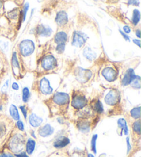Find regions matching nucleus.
Wrapping results in <instances>:
<instances>
[{
  "label": "nucleus",
  "instance_id": "nucleus-1",
  "mask_svg": "<svg viewBox=\"0 0 141 157\" xmlns=\"http://www.w3.org/2000/svg\"><path fill=\"white\" fill-rule=\"evenodd\" d=\"M35 50V44L30 39H25L19 44V51L21 57H28L32 55Z\"/></svg>",
  "mask_w": 141,
  "mask_h": 157
},
{
  "label": "nucleus",
  "instance_id": "nucleus-2",
  "mask_svg": "<svg viewBox=\"0 0 141 157\" xmlns=\"http://www.w3.org/2000/svg\"><path fill=\"white\" fill-rule=\"evenodd\" d=\"M88 39V36L81 30H74L72 33L71 44L72 46L76 48H82L85 46Z\"/></svg>",
  "mask_w": 141,
  "mask_h": 157
},
{
  "label": "nucleus",
  "instance_id": "nucleus-3",
  "mask_svg": "<svg viewBox=\"0 0 141 157\" xmlns=\"http://www.w3.org/2000/svg\"><path fill=\"white\" fill-rule=\"evenodd\" d=\"M41 68L45 71H50L57 66V60L54 55H47L41 59Z\"/></svg>",
  "mask_w": 141,
  "mask_h": 157
},
{
  "label": "nucleus",
  "instance_id": "nucleus-4",
  "mask_svg": "<svg viewBox=\"0 0 141 157\" xmlns=\"http://www.w3.org/2000/svg\"><path fill=\"white\" fill-rule=\"evenodd\" d=\"M70 101V94L63 92H56L52 97V102L57 106H65Z\"/></svg>",
  "mask_w": 141,
  "mask_h": 157
},
{
  "label": "nucleus",
  "instance_id": "nucleus-5",
  "mask_svg": "<svg viewBox=\"0 0 141 157\" xmlns=\"http://www.w3.org/2000/svg\"><path fill=\"white\" fill-rule=\"evenodd\" d=\"M39 90L42 94L51 95L54 92V88L51 85L50 79L46 77H42L39 82Z\"/></svg>",
  "mask_w": 141,
  "mask_h": 157
},
{
  "label": "nucleus",
  "instance_id": "nucleus-6",
  "mask_svg": "<svg viewBox=\"0 0 141 157\" xmlns=\"http://www.w3.org/2000/svg\"><path fill=\"white\" fill-rule=\"evenodd\" d=\"M75 77L78 82L84 83L92 78V72L90 70L78 67L75 71Z\"/></svg>",
  "mask_w": 141,
  "mask_h": 157
},
{
  "label": "nucleus",
  "instance_id": "nucleus-7",
  "mask_svg": "<svg viewBox=\"0 0 141 157\" xmlns=\"http://www.w3.org/2000/svg\"><path fill=\"white\" fill-rule=\"evenodd\" d=\"M35 33L36 35L39 36V37L42 38H48L51 37L53 30L51 27L48 25H46L44 24H39L35 27Z\"/></svg>",
  "mask_w": 141,
  "mask_h": 157
},
{
  "label": "nucleus",
  "instance_id": "nucleus-8",
  "mask_svg": "<svg viewBox=\"0 0 141 157\" xmlns=\"http://www.w3.org/2000/svg\"><path fill=\"white\" fill-rule=\"evenodd\" d=\"M120 99V92L117 90L113 89L109 90L108 93L105 95L104 101L107 105H115L119 103Z\"/></svg>",
  "mask_w": 141,
  "mask_h": 157
},
{
  "label": "nucleus",
  "instance_id": "nucleus-9",
  "mask_svg": "<svg viewBox=\"0 0 141 157\" xmlns=\"http://www.w3.org/2000/svg\"><path fill=\"white\" fill-rule=\"evenodd\" d=\"M71 104L75 109H83L87 104V99L83 94L81 93H76L73 95L71 101Z\"/></svg>",
  "mask_w": 141,
  "mask_h": 157
},
{
  "label": "nucleus",
  "instance_id": "nucleus-10",
  "mask_svg": "<svg viewBox=\"0 0 141 157\" xmlns=\"http://www.w3.org/2000/svg\"><path fill=\"white\" fill-rule=\"evenodd\" d=\"M55 21L59 27L62 28L66 26L69 22V17L66 11L63 10H59L56 14Z\"/></svg>",
  "mask_w": 141,
  "mask_h": 157
},
{
  "label": "nucleus",
  "instance_id": "nucleus-11",
  "mask_svg": "<svg viewBox=\"0 0 141 157\" xmlns=\"http://www.w3.org/2000/svg\"><path fill=\"white\" fill-rule=\"evenodd\" d=\"M101 75L108 82H113L117 78V72L112 67L108 66L103 68L101 71Z\"/></svg>",
  "mask_w": 141,
  "mask_h": 157
},
{
  "label": "nucleus",
  "instance_id": "nucleus-12",
  "mask_svg": "<svg viewBox=\"0 0 141 157\" xmlns=\"http://www.w3.org/2000/svg\"><path fill=\"white\" fill-rule=\"evenodd\" d=\"M137 75L135 74L134 70L132 68H129L127 70L125 75L121 80V85L122 86H128L131 84Z\"/></svg>",
  "mask_w": 141,
  "mask_h": 157
},
{
  "label": "nucleus",
  "instance_id": "nucleus-13",
  "mask_svg": "<svg viewBox=\"0 0 141 157\" xmlns=\"http://www.w3.org/2000/svg\"><path fill=\"white\" fill-rule=\"evenodd\" d=\"M68 40V35L64 30H59L54 36V42L56 44H66Z\"/></svg>",
  "mask_w": 141,
  "mask_h": 157
},
{
  "label": "nucleus",
  "instance_id": "nucleus-14",
  "mask_svg": "<svg viewBox=\"0 0 141 157\" xmlns=\"http://www.w3.org/2000/svg\"><path fill=\"white\" fill-rule=\"evenodd\" d=\"M54 132L55 128L51 125L49 124V123H47V124L43 125L42 127L39 128V134L40 135V136L46 138V137L51 136L54 133Z\"/></svg>",
  "mask_w": 141,
  "mask_h": 157
},
{
  "label": "nucleus",
  "instance_id": "nucleus-15",
  "mask_svg": "<svg viewBox=\"0 0 141 157\" xmlns=\"http://www.w3.org/2000/svg\"><path fill=\"white\" fill-rule=\"evenodd\" d=\"M11 66L14 75H18L20 72V63L17 57V53L15 51L13 52L12 58H11Z\"/></svg>",
  "mask_w": 141,
  "mask_h": 157
},
{
  "label": "nucleus",
  "instance_id": "nucleus-16",
  "mask_svg": "<svg viewBox=\"0 0 141 157\" xmlns=\"http://www.w3.org/2000/svg\"><path fill=\"white\" fill-rule=\"evenodd\" d=\"M28 122H29L30 125L32 127L38 128L43 123V119L38 115H36L35 113H32L28 117Z\"/></svg>",
  "mask_w": 141,
  "mask_h": 157
},
{
  "label": "nucleus",
  "instance_id": "nucleus-17",
  "mask_svg": "<svg viewBox=\"0 0 141 157\" xmlns=\"http://www.w3.org/2000/svg\"><path fill=\"white\" fill-rule=\"evenodd\" d=\"M83 55L87 60H88L90 61H94L97 57V53H96V52H94V50H92V48H90V46H86L84 48V49L83 50Z\"/></svg>",
  "mask_w": 141,
  "mask_h": 157
},
{
  "label": "nucleus",
  "instance_id": "nucleus-18",
  "mask_svg": "<svg viewBox=\"0 0 141 157\" xmlns=\"http://www.w3.org/2000/svg\"><path fill=\"white\" fill-rule=\"evenodd\" d=\"M70 139L66 136H61L54 142V147L56 148H62L67 146L70 144Z\"/></svg>",
  "mask_w": 141,
  "mask_h": 157
},
{
  "label": "nucleus",
  "instance_id": "nucleus-19",
  "mask_svg": "<svg viewBox=\"0 0 141 157\" xmlns=\"http://www.w3.org/2000/svg\"><path fill=\"white\" fill-rule=\"evenodd\" d=\"M141 19V13L138 8H135L133 10V13H132V17L131 19V23L134 26H137L140 21Z\"/></svg>",
  "mask_w": 141,
  "mask_h": 157
},
{
  "label": "nucleus",
  "instance_id": "nucleus-20",
  "mask_svg": "<svg viewBox=\"0 0 141 157\" xmlns=\"http://www.w3.org/2000/svg\"><path fill=\"white\" fill-rule=\"evenodd\" d=\"M117 124L118 128L121 130V132H123L125 135L128 136L129 134V128L126 120L123 118H120L117 121Z\"/></svg>",
  "mask_w": 141,
  "mask_h": 157
},
{
  "label": "nucleus",
  "instance_id": "nucleus-21",
  "mask_svg": "<svg viewBox=\"0 0 141 157\" xmlns=\"http://www.w3.org/2000/svg\"><path fill=\"white\" fill-rule=\"evenodd\" d=\"M36 147V141L32 139H28L26 144V152L28 155H32Z\"/></svg>",
  "mask_w": 141,
  "mask_h": 157
},
{
  "label": "nucleus",
  "instance_id": "nucleus-22",
  "mask_svg": "<svg viewBox=\"0 0 141 157\" xmlns=\"http://www.w3.org/2000/svg\"><path fill=\"white\" fill-rule=\"evenodd\" d=\"M9 114L10 117L13 118L14 120L18 121L20 119V115H19L18 108L15 105L11 104L9 108Z\"/></svg>",
  "mask_w": 141,
  "mask_h": 157
},
{
  "label": "nucleus",
  "instance_id": "nucleus-23",
  "mask_svg": "<svg viewBox=\"0 0 141 157\" xmlns=\"http://www.w3.org/2000/svg\"><path fill=\"white\" fill-rule=\"evenodd\" d=\"M21 15V10H19V8H13V10H9L8 12V18L11 20H16L18 18H20Z\"/></svg>",
  "mask_w": 141,
  "mask_h": 157
},
{
  "label": "nucleus",
  "instance_id": "nucleus-24",
  "mask_svg": "<svg viewBox=\"0 0 141 157\" xmlns=\"http://www.w3.org/2000/svg\"><path fill=\"white\" fill-rule=\"evenodd\" d=\"M29 8H30V4L28 2H26L24 4L23 7H22V9L21 10L20 18H21L22 23H24V22H25V21H26V17H27V14Z\"/></svg>",
  "mask_w": 141,
  "mask_h": 157
},
{
  "label": "nucleus",
  "instance_id": "nucleus-25",
  "mask_svg": "<svg viewBox=\"0 0 141 157\" xmlns=\"http://www.w3.org/2000/svg\"><path fill=\"white\" fill-rule=\"evenodd\" d=\"M92 107H93V109L95 110V112H97V113L98 114L103 113L104 112L103 105L102 102H101L99 99L96 100L93 103Z\"/></svg>",
  "mask_w": 141,
  "mask_h": 157
},
{
  "label": "nucleus",
  "instance_id": "nucleus-26",
  "mask_svg": "<svg viewBox=\"0 0 141 157\" xmlns=\"http://www.w3.org/2000/svg\"><path fill=\"white\" fill-rule=\"evenodd\" d=\"M31 96V93L30 91V89L28 87H24L22 90V101L24 103H28V101L30 100V98Z\"/></svg>",
  "mask_w": 141,
  "mask_h": 157
},
{
  "label": "nucleus",
  "instance_id": "nucleus-27",
  "mask_svg": "<svg viewBox=\"0 0 141 157\" xmlns=\"http://www.w3.org/2000/svg\"><path fill=\"white\" fill-rule=\"evenodd\" d=\"M130 114L132 118H134L135 119H139L140 118V107L134 108L130 111Z\"/></svg>",
  "mask_w": 141,
  "mask_h": 157
},
{
  "label": "nucleus",
  "instance_id": "nucleus-28",
  "mask_svg": "<svg viewBox=\"0 0 141 157\" xmlns=\"http://www.w3.org/2000/svg\"><path fill=\"white\" fill-rule=\"evenodd\" d=\"M78 128L83 133L88 132L90 131V125L86 122H81L79 124H78Z\"/></svg>",
  "mask_w": 141,
  "mask_h": 157
},
{
  "label": "nucleus",
  "instance_id": "nucleus-29",
  "mask_svg": "<svg viewBox=\"0 0 141 157\" xmlns=\"http://www.w3.org/2000/svg\"><path fill=\"white\" fill-rule=\"evenodd\" d=\"M130 86L132 87V88L134 89H140L141 85H140V77L139 75H137L136 78L132 81V82L131 83Z\"/></svg>",
  "mask_w": 141,
  "mask_h": 157
},
{
  "label": "nucleus",
  "instance_id": "nucleus-30",
  "mask_svg": "<svg viewBox=\"0 0 141 157\" xmlns=\"http://www.w3.org/2000/svg\"><path fill=\"white\" fill-rule=\"evenodd\" d=\"M98 139V134H94L91 139V150L94 154L97 153V141Z\"/></svg>",
  "mask_w": 141,
  "mask_h": 157
},
{
  "label": "nucleus",
  "instance_id": "nucleus-31",
  "mask_svg": "<svg viewBox=\"0 0 141 157\" xmlns=\"http://www.w3.org/2000/svg\"><path fill=\"white\" fill-rule=\"evenodd\" d=\"M10 79H7L5 81L4 83L3 84V86L1 88V92L3 94H6L7 93L8 90L10 88Z\"/></svg>",
  "mask_w": 141,
  "mask_h": 157
},
{
  "label": "nucleus",
  "instance_id": "nucleus-32",
  "mask_svg": "<svg viewBox=\"0 0 141 157\" xmlns=\"http://www.w3.org/2000/svg\"><path fill=\"white\" fill-rule=\"evenodd\" d=\"M66 44H56L55 50L58 54H63L66 50Z\"/></svg>",
  "mask_w": 141,
  "mask_h": 157
},
{
  "label": "nucleus",
  "instance_id": "nucleus-33",
  "mask_svg": "<svg viewBox=\"0 0 141 157\" xmlns=\"http://www.w3.org/2000/svg\"><path fill=\"white\" fill-rule=\"evenodd\" d=\"M133 130L135 132H136L137 134H140V120H138L136 122L134 123Z\"/></svg>",
  "mask_w": 141,
  "mask_h": 157
},
{
  "label": "nucleus",
  "instance_id": "nucleus-34",
  "mask_svg": "<svg viewBox=\"0 0 141 157\" xmlns=\"http://www.w3.org/2000/svg\"><path fill=\"white\" fill-rule=\"evenodd\" d=\"M127 4L128 6H140V0H127Z\"/></svg>",
  "mask_w": 141,
  "mask_h": 157
},
{
  "label": "nucleus",
  "instance_id": "nucleus-35",
  "mask_svg": "<svg viewBox=\"0 0 141 157\" xmlns=\"http://www.w3.org/2000/svg\"><path fill=\"white\" fill-rule=\"evenodd\" d=\"M19 108L21 110V113H22V114H23L24 119H26L27 117H28V110H27L26 107L24 105H20Z\"/></svg>",
  "mask_w": 141,
  "mask_h": 157
},
{
  "label": "nucleus",
  "instance_id": "nucleus-36",
  "mask_svg": "<svg viewBox=\"0 0 141 157\" xmlns=\"http://www.w3.org/2000/svg\"><path fill=\"white\" fill-rule=\"evenodd\" d=\"M8 46H9V44H8V42L0 41V48H1L3 50H4V51L7 50L8 48Z\"/></svg>",
  "mask_w": 141,
  "mask_h": 157
},
{
  "label": "nucleus",
  "instance_id": "nucleus-37",
  "mask_svg": "<svg viewBox=\"0 0 141 157\" xmlns=\"http://www.w3.org/2000/svg\"><path fill=\"white\" fill-rule=\"evenodd\" d=\"M119 33H120V35L123 37V38L125 39V41H128V42H130L131 41V39H130V37H129V36L128 35H127L126 33L123 32L122 30L119 29Z\"/></svg>",
  "mask_w": 141,
  "mask_h": 157
},
{
  "label": "nucleus",
  "instance_id": "nucleus-38",
  "mask_svg": "<svg viewBox=\"0 0 141 157\" xmlns=\"http://www.w3.org/2000/svg\"><path fill=\"white\" fill-rule=\"evenodd\" d=\"M122 30L123 32L126 33L127 35H129L131 33V28L130 27V26H129V25H125V26H123Z\"/></svg>",
  "mask_w": 141,
  "mask_h": 157
},
{
  "label": "nucleus",
  "instance_id": "nucleus-39",
  "mask_svg": "<svg viewBox=\"0 0 141 157\" xmlns=\"http://www.w3.org/2000/svg\"><path fill=\"white\" fill-rule=\"evenodd\" d=\"M17 128L19 130H21V131L24 130V124L23 121H21L20 119L18 120L17 122Z\"/></svg>",
  "mask_w": 141,
  "mask_h": 157
},
{
  "label": "nucleus",
  "instance_id": "nucleus-40",
  "mask_svg": "<svg viewBox=\"0 0 141 157\" xmlns=\"http://www.w3.org/2000/svg\"><path fill=\"white\" fill-rule=\"evenodd\" d=\"M126 143H127V145H128V154H129V152L131 151V145L130 144V139H129V137L128 136L126 138Z\"/></svg>",
  "mask_w": 141,
  "mask_h": 157
},
{
  "label": "nucleus",
  "instance_id": "nucleus-41",
  "mask_svg": "<svg viewBox=\"0 0 141 157\" xmlns=\"http://www.w3.org/2000/svg\"><path fill=\"white\" fill-rule=\"evenodd\" d=\"M11 88L13 90L15 91H18L19 90V84L17 83V82H13L12 83V85H11Z\"/></svg>",
  "mask_w": 141,
  "mask_h": 157
},
{
  "label": "nucleus",
  "instance_id": "nucleus-42",
  "mask_svg": "<svg viewBox=\"0 0 141 157\" xmlns=\"http://www.w3.org/2000/svg\"><path fill=\"white\" fill-rule=\"evenodd\" d=\"M15 157H29L28 156V154L26 152H20L19 154H15Z\"/></svg>",
  "mask_w": 141,
  "mask_h": 157
},
{
  "label": "nucleus",
  "instance_id": "nucleus-43",
  "mask_svg": "<svg viewBox=\"0 0 141 157\" xmlns=\"http://www.w3.org/2000/svg\"><path fill=\"white\" fill-rule=\"evenodd\" d=\"M132 41H133V43L134 44H136V46H138L139 48H140L141 41H140V39H132Z\"/></svg>",
  "mask_w": 141,
  "mask_h": 157
},
{
  "label": "nucleus",
  "instance_id": "nucleus-44",
  "mask_svg": "<svg viewBox=\"0 0 141 157\" xmlns=\"http://www.w3.org/2000/svg\"><path fill=\"white\" fill-rule=\"evenodd\" d=\"M135 34H136V36L137 37L138 39H140L141 37V31H140V29H138L136 30V31H135Z\"/></svg>",
  "mask_w": 141,
  "mask_h": 157
},
{
  "label": "nucleus",
  "instance_id": "nucleus-45",
  "mask_svg": "<svg viewBox=\"0 0 141 157\" xmlns=\"http://www.w3.org/2000/svg\"><path fill=\"white\" fill-rule=\"evenodd\" d=\"M0 157H15V156H13L9 153H4L0 155Z\"/></svg>",
  "mask_w": 141,
  "mask_h": 157
},
{
  "label": "nucleus",
  "instance_id": "nucleus-46",
  "mask_svg": "<svg viewBox=\"0 0 141 157\" xmlns=\"http://www.w3.org/2000/svg\"><path fill=\"white\" fill-rule=\"evenodd\" d=\"M3 6H4V2H3V0H0V10L2 9Z\"/></svg>",
  "mask_w": 141,
  "mask_h": 157
},
{
  "label": "nucleus",
  "instance_id": "nucleus-47",
  "mask_svg": "<svg viewBox=\"0 0 141 157\" xmlns=\"http://www.w3.org/2000/svg\"><path fill=\"white\" fill-rule=\"evenodd\" d=\"M87 157H94V155H92V154H89V155H88V156H87Z\"/></svg>",
  "mask_w": 141,
  "mask_h": 157
},
{
  "label": "nucleus",
  "instance_id": "nucleus-48",
  "mask_svg": "<svg viewBox=\"0 0 141 157\" xmlns=\"http://www.w3.org/2000/svg\"><path fill=\"white\" fill-rule=\"evenodd\" d=\"M94 1H97V0H94Z\"/></svg>",
  "mask_w": 141,
  "mask_h": 157
},
{
  "label": "nucleus",
  "instance_id": "nucleus-49",
  "mask_svg": "<svg viewBox=\"0 0 141 157\" xmlns=\"http://www.w3.org/2000/svg\"><path fill=\"white\" fill-rule=\"evenodd\" d=\"M113 1H114V0H113Z\"/></svg>",
  "mask_w": 141,
  "mask_h": 157
}]
</instances>
